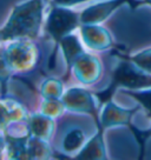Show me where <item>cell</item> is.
<instances>
[{
  "mask_svg": "<svg viewBox=\"0 0 151 160\" xmlns=\"http://www.w3.org/2000/svg\"><path fill=\"white\" fill-rule=\"evenodd\" d=\"M86 1H91V0H52L51 4L52 6H65V7H72L75 5H79Z\"/></svg>",
  "mask_w": 151,
  "mask_h": 160,
  "instance_id": "44dd1931",
  "label": "cell"
},
{
  "mask_svg": "<svg viewBox=\"0 0 151 160\" xmlns=\"http://www.w3.org/2000/svg\"><path fill=\"white\" fill-rule=\"evenodd\" d=\"M138 107L133 110L123 108L121 106L115 104L113 101L109 100L104 104L103 111L101 113V124L104 130L117 126H131V119L137 112Z\"/></svg>",
  "mask_w": 151,
  "mask_h": 160,
  "instance_id": "ba28073f",
  "label": "cell"
},
{
  "mask_svg": "<svg viewBox=\"0 0 151 160\" xmlns=\"http://www.w3.org/2000/svg\"><path fill=\"white\" fill-rule=\"evenodd\" d=\"M81 33L85 44L89 48L95 51L109 50L113 46V41L109 31L97 25H81Z\"/></svg>",
  "mask_w": 151,
  "mask_h": 160,
  "instance_id": "9c48e42d",
  "label": "cell"
},
{
  "mask_svg": "<svg viewBox=\"0 0 151 160\" xmlns=\"http://www.w3.org/2000/svg\"><path fill=\"white\" fill-rule=\"evenodd\" d=\"M45 0H26L14 6L10 18L1 28V41L35 39L43 22Z\"/></svg>",
  "mask_w": 151,
  "mask_h": 160,
  "instance_id": "6da1fadb",
  "label": "cell"
},
{
  "mask_svg": "<svg viewBox=\"0 0 151 160\" xmlns=\"http://www.w3.org/2000/svg\"><path fill=\"white\" fill-rule=\"evenodd\" d=\"M51 147L49 140H44L30 135L29 138V155L30 159H47L51 157Z\"/></svg>",
  "mask_w": 151,
  "mask_h": 160,
  "instance_id": "5bb4252c",
  "label": "cell"
},
{
  "mask_svg": "<svg viewBox=\"0 0 151 160\" xmlns=\"http://www.w3.org/2000/svg\"><path fill=\"white\" fill-rule=\"evenodd\" d=\"M130 127H131V131H133L137 141H138V144L141 146V148L143 150V148H144V145H145V141L151 137V127L149 130H145V131L137 130L136 127H133V126H130Z\"/></svg>",
  "mask_w": 151,
  "mask_h": 160,
  "instance_id": "ffe728a7",
  "label": "cell"
},
{
  "mask_svg": "<svg viewBox=\"0 0 151 160\" xmlns=\"http://www.w3.org/2000/svg\"><path fill=\"white\" fill-rule=\"evenodd\" d=\"M40 93L44 99H61L64 94L63 81L55 78L46 79L40 87Z\"/></svg>",
  "mask_w": 151,
  "mask_h": 160,
  "instance_id": "2e32d148",
  "label": "cell"
},
{
  "mask_svg": "<svg viewBox=\"0 0 151 160\" xmlns=\"http://www.w3.org/2000/svg\"><path fill=\"white\" fill-rule=\"evenodd\" d=\"M124 4H130L136 7L141 4H146L145 1L137 0H103L95 5L89 6L81 12V25H97L105 21L116 10H118Z\"/></svg>",
  "mask_w": 151,
  "mask_h": 160,
  "instance_id": "8992f818",
  "label": "cell"
},
{
  "mask_svg": "<svg viewBox=\"0 0 151 160\" xmlns=\"http://www.w3.org/2000/svg\"><path fill=\"white\" fill-rule=\"evenodd\" d=\"M119 55H121V58H125V59L131 60L138 67H141L143 71H145V72L151 74V48L142 51L139 53H137L135 55H130V57H126V55L123 54Z\"/></svg>",
  "mask_w": 151,
  "mask_h": 160,
  "instance_id": "d6986e66",
  "label": "cell"
},
{
  "mask_svg": "<svg viewBox=\"0 0 151 160\" xmlns=\"http://www.w3.org/2000/svg\"><path fill=\"white\" fill-rule=\"evenodd\" d=\"M45 1H50V0H45Z\"/></svg>",
  "mask_w": 151,
  "mask_h": 160,
  "instance_id": "603a6c76",
  "label": "cell"
},
{
  "mask_svg": "<svg viewBox=\"0 0 151 160\" xmlns=\"http://www.w3.org/2000/svg\"><path fill=\"white\" fill-rule=\"evenodd\" d=\"M123 92L136 99L151 118V87L144 90H123Z\"/></svg>",
  "mask_w": 151,
  "mask_h": 160,
  "instance_id": "e0dca14e",
  "label": "cell"
},
{
  "mask_svg": "<svg viewBox=\"0 0 151 160\" xmlns=\"http://www.w3.org/2000/svg\"><path fill=\"white\" fill-rule=\"evenodd\" d=\"M122 59L112 73V80L109 87L104 92L96 94L103 104L111 100L113 92L118 87H122L123 90H144L151 87L150 73L143 71L131 60L125 58Z\"/></svg>",
  "mask_w": 151,
  "mask_h": 160,
  "instance_id": "7a4b0ae2",
  "label": "cell"
},
{
  "mask_svg": "<svg viewBox=\"0 0 151 160\" xmlns=\"http://www.w3.org/2000/svg\"><path fill=\"white\" fill-rule=\"evenodd\" d=\"M27 128L30 134L44 140H49L55 131V120L44 113H35L29 117Z\"/></svg>",
  "mask_w": 151,
  "mask_h": 160,
  "instance_id": "8fae6325",
  "label": "cell"
},
{
  "mask_svg": "<svg viewBox=\"0 0 151 160\" xmlns=\"http://www.w3.org/2000/svg\"><path fill=\"white\" fill-rule=\"evenodd\" d=\"M81 26V14L72 11L70 7L52 6L46 21V32L59 44L63 38L72 34V32Z\"/></svg>",
  "mask_w": 151,
  "mask_h": 160,
  "instance_id": "277c9868",
  "label": "cell"
},
{
  "mask_svg": "<svg viewBox=\"0 0 151 160\" xmlns=\"http://www.w3.org/2000/svg\"><path fill=\"white\" fill-rule=\"evenodd\" d=\"M66 110L61 99H44L41 104V113L49 115L51 118H57Z\"/></svg>",
  "mask_w": 151,
  "mask_h": 160,
  "instance_id": "ac0fdd59",
  "label": "cell"
},
{
  "mask_svg": "<svg viewBox=\"0 0 151 160\" xmlns=\"http://www.w3.org/2000/svg\"><path fill=\"white\" fill-rule=\"evenodd\" d=\"M85 142V137L83 131L79 128L71 130L63 140V150L67 154H72L77 151H81Z\"/></svg>",
  "mask_w": 151,
  "mask_h": 160,
  "instance_id": "9a60e30c",
  "label": "cell"
},
{
  "mask_svg": "<svg viewBox=\"0 0 151 160\" xmlns=\"http://www.w3.org/2000/svg\"><path fill=\"white\" fill-rule=\"evenodd\" d=\"M93 95L85 88L81 87H72L70 90L64 92L61 100L65 105L66 110L73 113H81V114L91 115L96 121L97 128L102 127L101 115L98 114L97 100Z\"/></svg>",
  "mask_w": 151,
  "mask_h": 160,
  "instance_id": "5b68a950",
  "label": "cell"
},
{
  "mask_svg": "<svg viewBox=\"0 0 151 160\" xmlns=\"http://www.w3.org/2000/svg\"><path fill=\"white\" fill-rule=\"evenodd\" d=\"M61 51L64 53L66 65H67V72L72 71V67L75 65L76 60L78 59L81 54L85 53L84 47L81 46V41L75 34H69L65 38H63L59 42Z\"/></svg>",
  "mask_w": 151,
  "mask_h": 160,
  "instance_id": "4fadbf2b",
  "label": "cell"
},
{
  "mask_svg": "<svg viewBox=\"0 0 151 160\" xmlns=\"http://www.w3.org/2000/svg\"><path fill=\"white\" fill-rule=\"evenodd\" d=\"M146 2H148V4H150V5H151V0H146Z\"/></svg>",
  "mask_w": 151,
  "mask_h": 160,
  "instance_id": "7402d4cb",
  "label": "cell"
},
{
  "mask_svg": "<svg viewBox=\"0 0 151 160\" xmlns=\"http://www.w3.org/2000/svg\"><path fill=\"white\" fill-rule=\"evenodd\" d=\"M29 113L14 99H1V128L19 121H27Z\"/></svg>",
  "mask_w": 151,
  "mask_h": 160,
  "instance_id": "7c38bea8",
  "label": "cell"
},
{
  "mask_svg": "<svg viewBox=\"0 0 151 160\" xmlns=\"http://www.w3.org/2000/svg\"><path fill=\"white\" fill-rule=\"evenodd\" d=\"M102 70L103 67L98 58L86 52L76 60L72 67L77 80L84 85H92L98 81L102 75Z\"/></svg>",
  "mask_w": 151,
  "mask_h": 160,
  "instance_id": "52a82bcc",
  "label": "cell"
},
{
  "mask_svg": "<svg viewBox=\"0 0 151 160\" xmlns=\"http://www.w3.org/2000/svg\"><path fill=\"white\" fill-rule=\"evenodd\" d=\"M1 61L10 72H29L38 61V48L30 39L12 40L3 50Z\"/></svg>",
  "mask_w": 151,
  "mask_h": 160,
  "instance_id": "3957f363",
  "label": "cell"
},
{
  "mask_svg": "<svg viewBox=\"0 0 151 160\" xmlns=\"http://www.w3.org/2000/svg\"><path fill=\"white\" fill-rule=\"evenodd\" d=\"M97 134L93 135L86 144H84L76 159H106L105 142H104V127L97 128Z\"/></svg>",
  "mask_w": 151,
  "mask_h": 160,
  "instance_id": "30bf717a",
  "label": "cell"
}]
</instances>
